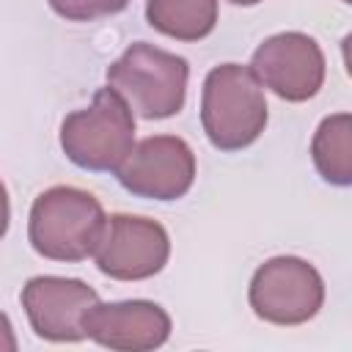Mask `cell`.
I'll use <instances>...</instances> for the list:
<instances>
[{
	"label": "cell",
	"instance_id": "4",
	"mask_svg": "<svg viewBox=\"0 0 352 352\" xmlns=\"http://www.w3.org/2000/svg\"><path fill=\"white\" fill-rule=\"evenodd\" d=\"M190 66L182 55L135 41L110 63L107 85L118 91L140 118H170L184 107Z\"/></svg>",
	"mask_w": 352,
	"mask_h": 352
},
{
	"label": "cell",
	"instance_id": "1",
	"mask_svg": "<svg viewBox=\"0 0 352 352\" xmlns=\"http://www.w3.org/2000/svg\"><path fill=\"white\" fill-rule=\"evenodd\" d=\"M107 214L96 195L58 184L36 195L28 217L33 250L52 261H82L94 256Z\"/></svg>",
	"mask_w": 352,
	"mask_h": 352
},
{
	"label": "cell",
	"instance_id": "8",
	"mask_svg": "<svg viewBox=\"0 0 352 352\" xmlns=\"http://www.w3.org/2000/svg\"><path fill=\"white\" fill-rule=\"evenodd\" d=\"M250 69L275 96L305 102L324 82V52L308 33H275L256 47Z\"/></svg>",
	"mask_w": 352,
	"mask_h": 352
},
{
	"label": "cell",
	"instance_id": "5",
	"mask_svg": "<svg viewBox=\"0 0 352 352\" xmlns=\"http://www.w3.org/2000/svg\"><path fill=\"white\" fill-rule=\"evenodd\" d=\"M248 300L258 319L292 327L319 314L324 302V280L305 258L275 256L253 272Z\"/></svg>",
	"mask_w": 352,
	"mask_h": 352
},
{
	"label": "cell",
	"instance_id": "15",
	"mask_svg": "<svg viewBox=\"0 0 352 352\" xmlns=\"http://www.w3.org/2000/svg\"><path fill=\"white\" fill-rule=\"evenodd\" d=\"M234 6H256V3H261V0H231Z\"/></svg>",
	"mask_w": 352,
	"mask_h": 352
},
{
	"label": "cell",
	"instance_id": "16",
	"mask_svg": "<svg viewBox=\"0 0 352 352\" xmlns=\"http://www.w3.org/2000/svg\"><path fill=\"white\" fill-rule=\"evenodd\" d=\"M344 3H349V6H352V0H344Z\"/></svg>",
	"mask_w": 352,
	"mask_h": 352
},
{
	"label": "cell",
	"instance_id": "2",
	"mask_svg": "<svg viewBox=\"0 0 352 352\" xmlns=\"http://www.w3.org/2000/svg\"><path fill=\"white\" fill-rule=\"evenodd\" d=\"M201 124L209 143L220 151H239L258 140L267 126L261 80L250 66L223 63L204 80Z\"/></svg>",
	"mask_w": 352,
	"mask_h": 352
},
{
	"label": "cell",
	"instance_id": "6",
	"mask_svg": "<svg viewBox=\"0 0 352 352\" xmlns=\"http://www.w3.org/2000/svg\"><path fill=\"white\" fill-rule=\"evenodd\" d=\"M168 231L157 220L138 214H110L94 250L99 272L116 280H146L168 264Z\"/></svg>",
	"mask_w": 352,
	"mask_h": 352
},
{
	"label": "cell",
	"instance_id": "12",
	"mask_svg": "<svg viewBox=\"0 0 352 352\" xmlns=\"http://www.w3.org/2000/svg\"><path fill=\"white\" fill-rule=\"evenodd\" d=\"M146 19L176 41H198L217 25V0H146Z\"/></svg>",
	"mask_w": 352,
	"mask_h": 352
},
{
	"label": "cell",
	"instance_id": "10",
	"mask_svg": "<svg viewBox=\"0 0 352 352\" xmlns=\"http://www.w3.org/2000/svg\"><path fill=\"white\" fill-rule=\"evenodd\" d=\"M85 333L107 349L148 352L170 338V316L151 300L96 302L85 316Z\"/></svg>",
	"mask_w": 352,
	"mask_h": 352
},
{
	"label": "cell",
	"instance_id": "11",
	"mask_svg": "<svg viewBox=\"0 0 352 352\" xmlns=\"http://www.w3.org/2000/svg\"><path fill=\"white\" fill-rule=\"evenodd\" d=\"M319 176L333 187H352V113L322 118L311 140Z\"/></svg>",
	"mask_w": 352,
	"mask_h": 352
},
{
	"label": "cell",
	"instance_id": "7",
	"mask_svg": "<svg viewBox=\"0 0 352 352\" xmlns=\"http://www.w3.org/2000/svg\"><path fill=\"white\" fill-rule=\"evenodd\" d=\"M116 176L121 187L138 198L176 201L184 198L195 182V154L187 140L176 135H151L135 143Z\"/></svg>",
	"mask_w": 352,
	"mask_h": 352
},
{
	"label": "cell",
	"instance_id": "3",
	"mask_svg": "<svg viewBox=\"0 0 352 352\" xmlns=\"http://www.w3.org/2000/svg\"><path fill=\"white\" fill-rule=\"evenodd\" d=\"M135 110L126 99L107 88L94 94V102L74 110L60 124V148L82 170H110L126 162L135 148Z\"/></svg>",
	"mask_w": 352,
	"mask_h": 352
},
{
	"label": "cell",
	"instance_id": "14",
	"mask_svg": "<svg viewBox=\"0 0 352 352\" xmlns=\"http://www.w3.org/2000/svg\"><path fill=\"white\" fill-rule=\"evenodd\" d=\"M341 55H344V66H346V72H349V77H352V33L344 36V41H341Z\"/></svg>",
	"mask_w": 352,
	"mask_h": 352
},
{
	"label": "cell",
	"instance_id": "13",
	"mask_svg": "<svg viewBox=\"0 0 352 352\" xmlns=\"http://www.w3.org/2000/svg\"><path fill=\"white\" fill-rule=\"evenodd\" d=\"M52 11L72 22H91L99 16L118 14L129 6V0H50Z\"/></svg>",
	"mask_w": 352,
	"mask_h": 352
},
{
	"label": "cell",
	"instance_id": "9",
	"mask_svg": "<svg viewBox=\"0 0 352 352\" xmlns=\"http://www.w3.org/2000/svg\"><path fill=\"white\" fill-rule=\"evenodd\" d=\"M99 302V294L77 280L60 275H36L22 289V308L38 338L47 341H82L85 316Z\"/></svg>",
	"mask_w": 352,
	"mask_h": 352
}]
</instances>
